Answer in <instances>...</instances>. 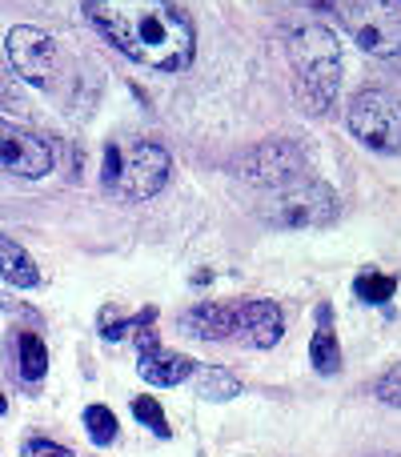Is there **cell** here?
I'll list each match as a JSON object with an SVG mask.
<instances>
[{
    "instance_id": "cell-1",
    "label": "cell",
    "mask_w": 401,
    "mask_h": 457,
    "mask_svg": "<svg viewBox=\"0 0 401 457\" xmlns=\"http://www.w3.org/2000/svg\"><path fill=\"white\" fill-rule=\"evenodd\" d=\"M88 21L129 61L157 72H181L193 61V24L173 0H85Z\"/></svg>"
},
{
    "instance_id": "cell-6",
    "label": "cell",
    "mask_w": 401,
    "mask_h": 457,
    "mask_svg": "<svg viewBox=\"0 0 401 457\" xmlns=\"http://www.w3.org/2000/svg\"><path fill=\"white\" fill-rule=\"evenodd\" d=\"M4 53H8V64L21 80L37 88H53L56 85V72H61V48L48 32L32 29V24H16L4 40Z\"/></svg>"
},
{
    "instance_id": "cell-3",
    "label": "cell",
    "mask_w": 401,
    "mask_h": 457,
    "mask_svg": "<svg viewBox=\"0 0 401 457\" xmlns=\"http://www.w3.org/2000/svg\"><path fill=\"white\" fill-rule=\"evenodd\" d=\"M362 53L401 56V16L386 0H325Z\"/></svg>"
},
{
    "instance_id": "cell-7",
    "label": "cell",
    "mask_w": 401,
    "mask_h": 457,
    "mask_svg": "<svg viewBox=\"0 0 401 457\" xmlns=\"http://www.w3.org/2000/svg\"><path fill=\"white\" fill-rule=\"evenodd\" d=\"M165 181H169V153L161 145L141 141L121 149V169L109 189H117L129 201H149L153 193L165 189Z\"/></svg>"
},
{
    "instance_id": "cell-14",
    "label": "cell",
    "mask_w": 401,
    "mask_h": 457,
    "mask_svg": "<svg viewBox=\"0 0 401 457\" xmlns=\"http://www.w3.org/2000/svg\"><path fill=\"white\" fill-rule=\"evenodd\" d=\"M0 277H4L8 285H16V289H37L40 285L37 261H32L29 253L4 233H0Z\"/></svg>"
},
{
    "instance_id": "cell-5",
    "label": "cell",
    "mask_w": 401,
    "mask_h": 457,
    "mask_svg": "<svg viewBox=\"0 0 401 457\" xmlns=\"http://www.w3.org/2000/svg\"><path fill=\"white\" fill-rule=\"evenodd\" d=\"M261 217L277 228H309V225H330L338 217V193L322 181H293L277 189L261 205Z\"/></svg>"
},
{
    "instance_id": "cell-13",
    "label": "cell",
    "mask_w": 401,
    "mask_h": 457,
    "mask_svg": "<svg viewBox=\"0 0 401 457\" xmlns=\"http://www.w3.org/2000/svg\"><path fill=\"white\" fill-rule=\"evenodd\" d=\"M309 361H313L317 373H338L341 370V345H338V333H333V309L330 305H317V333L309 341Z\"/></svg>"
},
{
    "instance_id": "cell-9",
    "label": "cell",
    "mask_w": 401,
    "mask_h": 457,
    "mask_svg": "<svg viewBox=\"0 0 401 457\" xmlns=\"http://www.w3.org/2000/svg\"><path fill=\"white\" fill-rule=\"evenodd\" d=\"M305 165H309V157L297 141H277L273 137V141H261L245 157V177L257 185H281L285 189V185H293L305 173Z\"/></svg>"
},
{
    "instance_id": "cell-12",
    "label": "cell",
    "mask_w": 401,
    "mask_h": 457,
    "mask_svg": "<svg viewBox=\"0 0 401 457\" xmlns=\"http://www.w3.org/2000/svg\"><path fill=\"white\" fill-rule=\"evenodd\" d=\"M229 321H233V313H229V305H221V301H201V305L181 313L185 333H193V337H201V341H229Z\"/></svg>"
},
{
    "instance_id": "cell-16",
    "label": "cell",
    "mask_w": 401,
    "mask_h": 457,
    "mask_svg": "<svg viewBox=\"0 0 401 457\" xmlns=\"http://www.w3.org/2000/svg\"><path fill=\"white\" fill-rule=\"evenodd\" d=\"M16 361H21V378L24 381H40L48 373V349L37 333H21L16 337Z\"/></svg>"
},
{
    "instance_id": "cell-15",
    "label": "cell",
    "mask_w": 401,
    "mask_h": 457,
    "mask_svg": "<svg viewBox=\"0 0 401 457\" xmlns=\"http://www.w3.org/2000/svg\"><path fill=\"white\" fill-rule=\"evenodd\" d=\"M193 386H197V397H205V402H233V397L241 394V381L229 370H221V365H201V370H193Z\"/></svg>"
},
{
    "instance_id": "cell-21",
    "label": "cell",
    "mask_w": 401,
    "mask_h": 457,
    "mask_svg": "<svg viewBox=\"0 0 401 457\" xmlns=\"http://www.w3.org/2000/svg\"><path fill=\"white\" fill-rule=\"evenodd\" d=\"M378 397L386 405H394V410H401V361H394L386 373L378 378Z\"/></svg>"
},
{
    "instance_id": "cell-4",
    "label": "cell",
    "mask_w": 401,
    "mask_h": 457,
    "mask_svg": "<svg viewBox=\"0 0 401 457\" xmlns=\"http://www.w3.org/2000/svg\"><path fill=\"white\" fill-rule=\"evenodd\" d=\"M349 133L373 153H401V96L389 88H362L349 101Z\"/></svg>"
},
{
    "instance_id": "cell-8",
    "label": "cell",
    "mask_w": 401,
    "mask_h": 457,
    "mask_svg": "<svg viewBox=\"0 0 401 457\" xmlns=\"http://www.w3.org/2000/svg\"><path fill=\"white\" fill-rule=\"evenodd\" d=\"M56 165V153L45 137L29 133V129L13 125L8 117H0V169L13 177H24V181H37V177H48Z\"/></svg>"
},
{
    "instance_id": "cell-24",
    "label": "cell",
    "mask_w": 401,
    "mask_h": 457,
    "mask_svg": "<svg viewBox=\"0 0 401 457\" xmlns=\"http://www.w3.org/2000/svg\"><path fill=\"white\" fill-rule=\"evenodd\" d=\"M4 413H8V397L0 394V418H4Z\"/></svg>"
},
{
    "instance_id": "cell-2",
    "label": "cell",
    "mask_w": 401,
    "mask_h": 457,
    "mask_svg": "<svg viewBox=\"0 0 401 457\" xmlns=\"http://www.w3.org/2000/svg\"><path fill=\"white\" fill-rule=\"evenodd\" d=\"M289 64L297 77L301 101L313 112H325L341 88V45L325 24H297L289 32Z\"/></svg>"
},
{
    "instance_id": "cell-20",
    "label": "cell",
    "mask_w": 401,
    "mask_h": 457,
    "mask_svg": "<svg viewBox=\"0 0 401 457\" xmlns=\"http://www.w3.org/2000/svg\"><path fill=\"white\" fill-rule=\"evenodd\" d=\"M133 413H137V421L149 426L157 437H169V421H165V413H161L157 397H133Z\"/></svg>"
},
{
    "instance_id": "cell-18",
    "label": "cell",
    "mask_w": 401,
    "mask_h": 457,
    "mask_svg": "<svg viewBox=\"0 0 401 457\" xmlns=\"http://www.w3.org/2000/svg\"><path fill=\"white\" fill-rule=\"evenodd\" d=\"M85 429H88V437H93L96 445H113L117 442V413L109 410V405H88L85 410Z\"/></svg>"
},
{
    "instance_id": "cell-11",
    "label": "cell",
    "mask_w": 401,
    "mask_h": 457,
    "mask_svg": "<svg viewBox=\"0 0 401 457\" xmlns=\"http://www.w3.org/2000/svg\"><path fill=\"white\" fill-rule=\"evenodd\" d=\"M137 341H141V365H137V373H141L149 386L169 389V386H181L185 378H193V365H197L193 357L173 353V349H161L149 329H141Z\"/></svg>"
},
{
    "instance_id": "cell-10",
    "label": "cell",
    "mask_w": 401,
    "mask_h": 457,
    "mask_svg": "<svg viewBox=\"0 0 401 457\" xmlns=\"http://www.w3.org/2000/svg\"><path fill=\"white\" fill-rule=\"evenodd\" d=\"M233 321H229V341H241L253 349H273L285 333V317L273 301L253 297V301H233L229 305Z\"/></svg>"
},
{
    "instance_id": "cell-19",
    "label": "cell",
    "mask_w": 401,
    "mask_h": 457,
    "mask_svg": "<svg viewBox=\"0 0 401 457\" xmlns=\"http://www.w3.org/2000/svg\"><path fill=\"white\" fill-rule=\"evenodd\" d=\"M354 293L362 301H370V305H386V301H394L397 281L394 277H386V273H362L354 281Z\"/></svg>"
},
{
    "instance_id": "cell-22",
    "label": "cell",
    "mask_w": 401,
    "mask_h": 457,
    "mask_svg": "<svg viewBox=\"0 0 401 457\" xmlns=\"http://www.w3.org/2000/svg\"><path fill=\"white\" fill-rule=\"evenodd\" d=\"M24 457H72V450L48 442V437H29V442H24Z\"/></svg>"
},
{
    "instance_id": "cell-23",
    "label": "cell",
    "mask_w": 401,
    "mask_h": 457,
    "mask_svg": "<svg viewBox=\"0 0 401 457\" xmlns=\"http://www.w3.org/2000/svg\"><path fill=\"white\" fill-rule=\"evenodd\" d=\"M4 104H21V93H16V77L0 64V109H4Z\"/></svg>"
},
{
    "instance_id": "cell-17",
    "label": "cell",
    "mask_w": 401,
    "mask_h": 457,
    "mask_svg": "<svg viewBox=\"0 0 401 457\" xmlns=\"http://www.w3.org/2000/svg\"><path fill=\"white\" fill-rule=\"evenodd\" d=\"M157 321V305H149V309H141V313H133V317H125V321H113L109 313H101V337L104 341H121V337H129L133 329H149V325Z\"/></svg>"
}]
</instances>
